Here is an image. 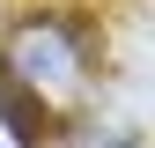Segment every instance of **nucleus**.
<instances>
[{
	"label": "nucleus",
	"mask_w": 155,
	"mask_h": 148,
	"mask_svg": "<svg viewBox=\"0 0 155 148\" xmlns=\"http://www.w3.org/2000/svg\"><path fill=\"white\" fill-rule=\"evenodd\" d=\"M0 82L22 89L37 111H67L89 89V37L67 15H22L0 37Z\"/></svg>",
	"instance_id": "1"
},
{
	"label": "nucleus",
	"mask_w": 155,
	"mask_h": 148,
	"mask_svg": "<svg viewBox=\"0 0 155 148\" xmlns=\"http://www.w3.org/2000/svg\"><path fill=\"white\" fill-rule=\"evenodd\" d=\"M0 119H8L15 148H45V111H37L22 89H8V82H0Z\"/></svg>",
	"instance_id": "2"
},
{
	"label": "nucleus",
	"mask_w": 155,
	"mask_h": 148,
	"mask_svg": "<svg viewBox=\"0 0 155 148\" xmlns=\"http://www.w3.org/2000/svg\"><path fill=\"white\" fill-rule=\"evenodd\" d=\"M89 148H148L140 133H111V141H89Z\"/></svg>",
	"instance_id": "3"
}]
</instances>
